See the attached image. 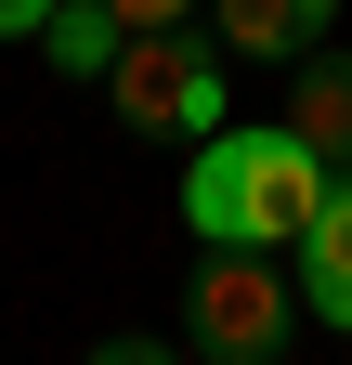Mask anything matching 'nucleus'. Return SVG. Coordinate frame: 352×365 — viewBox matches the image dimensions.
Wrapping results in <instances>:
<instances>
[{"instance_id": "obj_1", "label": "nucleus", "mask_w": 352, "mask_h": 365, "mask_svg": "<svg viewBox=\"0 0 352 365\" xmlns=\"http://www.w3.org/2000/svg\"><path fill=\"white\" fill-rule=\"evenodd\" d=\"M326 157L300 144L287 118H222L209 144L183 157V222H196V248H300V222L326 209Z\"/></svg>"}, {"instance_id": "obj_2", "label": "nucleus", "mask_w": 352, "mask_h": 365, "mask_svg": "<svg viewBox=\"0 0 352 365\" xmlns=\"http://www.w3.org/2000/svg\"><path fill=\"white\" fill-rule=\"evenodd\" d=\"M222 39H196V26H130L118 39V66H105V91H118V118L130 130H157V144H209L222 130Z\"/></svg>"}, {"instance_id": "obj_3", "label": "nucleus", "mask_w": 352, "mask_h": 365, "mask_svg": "<svg viewBox=\"0 0 352 365\" xmlns=\"http://www.w3.org/2000/svg\"><path fill=\"white\" fill-rule=\"evenodd\" d=\"M183 327H196L209 365H274L300 339V287L274 274V248H209L196 287H183Z\"/></svg>"}, {"instance_id": "obj_4", "label": "nucleus", "mask_w": 352, "mask_h": 365, "mask_svg": "<svg viewBox=\"0 0 352 365\" xmlns=\"http://www.w3.org/2000/svg\"><path fill=\"white\" fill-rule=\"evenodd\" d=\"M300 313L352 339V182H326V209L300 222Z\"/></svg>"}, {"instance_id": "obj_5", "label": "nucleus", "mask_w": 352, "mask_h": 365, "mask_svg": "<svg viewBox=\"0 0 352 365\" xmlns=\"http://www.w3.org/2000/svg\"><path fill=\"white\" fill-rule=\"evenodd\" d=\"M287 130H300L326 170L352 157V53H339V39H314V53H300V78H287Z\"/></svg>"}, {"instance_id": "obj_6", "label": "nucleus", "mask_w": 352, "mask_h": 365, "mask_svg": "<svg viewBox=\"0 0 352 365\" xmlns=\"http://www.w3.org/2000/svg\"><path fill=\"white\" fill-rule=\"evenodd\" d=\"M209 14H222V53H248V66H300V53L326 39L339 0H209Z\"/></svg>"}, {"instance_id": "obj_7", "label": "nucleus", "mask_w": 352, "mask_h": 365, "mask_svg": "<svg viewBox=\"0 0 352 365\" xmlns=\"http://www.w3.org/2000/svg\"><path fill=\"white\" fill-rule=\"evenodd\" d=\"M118 14H105V0H53V26H39V53H53V78H105L118 66Z\"/></svg>"}, {"instance_id": "obj_8", "label": "nucleus", "mask_w": 352, "mask_h": 365, "mask_svg": "<svg viewBox=\"0 0 352 365\" xmlns=\"http://www.w3.org/2000/svg\"><path fill=\"white\" fill-rule=\"evenodd\" d=\"M105 14H118V26H196L209 0H105Z\"/></svg>"}, {"instance_id": "obj_9", "label": "nucleus", "mask_w": 352, "mask_h": 365, "mask_svg": "<svg viewBox=\"0 0 352 365\" xmlns=\"http://www.w3.org/2000/svg\"><path fill=\"white\" fill-rule=\"evenodd\" d=\"M92 365H183V352H170V339H105Z\"/></svg>"}, {"instance_id": "obj_10", "label": "nucleus", "mask_w": 352, "mask_h": 365, "mask_svg": "<svg viewBox=\"0 0 352 365\" xmlns=\"http://www.w3.org/2000/svg\"><path fill=\"white\" fill-rule=\"evenodd\" d=\"M53 26V0H0V39H39Z\"/></svg>"}]
</instances>
